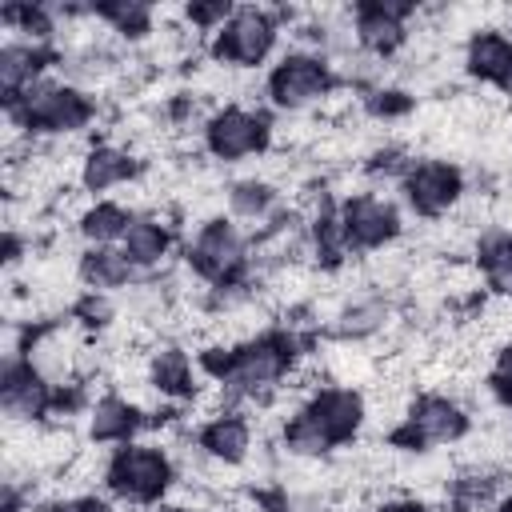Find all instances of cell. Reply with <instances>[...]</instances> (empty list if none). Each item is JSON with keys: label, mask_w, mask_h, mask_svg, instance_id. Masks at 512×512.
I'll return each mask as SVG.
<instances>
[{"label": "cell", "mask_w": 512, "mask_h": 512, "mask_svg": "<svg viewBox=\"0 0 512 512\" xmlns=\"http://www.w3.org/2000/svg\"><path fill=\"white\" fill-rule=\"evenodd\" d=\"M92 112L96 108H92V100H88L84 88L64 84V80H48V76H40L24 92L8 96V120L20 124L24 132L72 136V132L88 128Z\"/></svg>", "instance_id": "1"}, {"label": "cell", "mask_w": 512, "mask_h": 512, "mask_svg": "<svg viewBox=\"0 0 512 512\" xmlns=\"http://www.w3.org/2000/svg\"><path fill=\"white\" fill-rule=\"evenodd\" d=\"M108 488L120 500H156L168 492L172 484V460L156 448V444H124L108 456V472H104Z\"/></svg>", "instance_id": "2"}, {"label": "cell", "mask_w": 512, "mask_h": 512, "mask_svg": "<svg viewBox=\"0 0 512 512\" xmlns=\"http://www.w3.org/2000/svg\"><path fill=\"white\" fill-rule=\"evenodd\" d=\"M292 368V344L288 340H272V336H256L240 348L228 352V364L220 372V384L236 396L244 392H264L276 380H284V372Z\"/></svg>", "instance_id": "3"}, {"label": "cell", "mask_w": 512, "mask_h": 512, "mask_svg": "<svg viewBox=\"0 0 512 512\" xmlns=\"http://www.w3.org/2000/svg\"><path fill=\"white\" fill-rule=\"evenodd\" d=\"M332 92V68L320 52H288L268 72V96L284 112H304Z\"/></svg>", "instance_id": "4"}, {"label": "cell", "mask_w": 512, "mask_h": 512, "mask_svg": "<svg viewBox=\"0 0 512 512\" xmlns=\"http://www.w3.org/2000/svg\"><path fill=\"white\" fill-rule=\"evenodd\" d=\"M276 44V20L264 8H236L228 24L216 32L212 52L228 68H256Z\"/></svg>", "instance_id": "5"}, {"label": "cell", "mask_w": 512, "mask_h": 512, "mask_svg": "<svg viewBox=\"0 0 512 512\" xmlns=\"http://www.w3.org/2000/svg\"><path fill=\"white\" fill-rule=\"evenodd\" d=\"M464 432H468V412L456 400H448V396H420L392 436L400 444H408V448H436V444L464 440Z\"/></svg>", "instance_id": "6"}, {"label": "cell", "mask_w": 512, "mask_h": 512, "mask_svg": "<svg viewBox=\"0 0 512 512\" xmlns=\"http://www.w3.org/2000/svg\"><path fill=\"white\" fill-rule=\"evenodd\" d=\"M268 140H272V124L260 112H248V108H236V104L212 112L208 124H204V144L224 164L244 160V156H256Z\"/></svg>", "instance_id": "7"}, {"label": "cell", "mask_w": 512, "mask_h": 512, "mask_svg": "<svg viewBox=\"0 0 512 512\" xmlns=\"http://www.w3.org/2000/svg\"><path fill=\"white\" fill-rule=\"evenodd\" d=\"M188 264L200 280H212V284L236 276L244 264V232L236 228V220L200 224V232L188 244Z\"/></svg>", "instance_id": "8"}, {"label": "cell", "mask_w": 512, "mask_h": 512, "mask_svg": "<svg viewBox=\"0 0 512 512\" xmlns=\"http://www.w3.org/2000/svg\"><path fill=\"white\" fill-rule=\"evenodd\" d=\"M464 180L460 168L448 160H420L404 168V200L420 212V216H444L460 204Z\"/></svg>", "instance_id": "9"}, {"label": "cell", "mask_w": 512, "mask_h": 512, "mask_svg": "<svg viewBox=\"0 0 512 512\" xmlns=\"http://www.w3.org/2000/svg\"><path fill=\"white\" fill-rule=\"evenodd\" d=\"M48 384L56 380H68L84 360H88V340H84V328L76 320L68 324H52L44 328L36 340H28V356H24Z\"/></svg>", "instance_id": "10"}, {"label": "cell", "mask_w": 512, "mask_h": 512, "mask_svg": "<svg viewBox=\"0 0 512 512\" xmlns=\"http://www.w3.org/2000/svg\"><path fill=\"white\" fill-rule=\"evenodd\" d=\"M340 228H344L348 248H380V244L396 240L400 212L392 200H384L376 192H360L340 208Z\"/></svg>", "instance_id": "11"}, {"label": "cell", "mask_w": 512, "mask_h": 512, "mask_svg": "<svg viewBox=\"0 0 512 512\" xmlns=\"http://www.w3.org/2000/svg\"><path fill=\"white\" fill-rule=\"evenodd\" d=\"M408 16H416L412 4H360L352 12V32L356 44L368 56H392L408 40Z\"/></svg>", "instance_id": "12"}, {"label": "cell", "mask_w": 512, "mask_h": 512, "mask_svg": "<svg viewBox=\"0 0 512 512\" xmlns=\"http://www.w3.org/2000/svg\"><path fill=\"white\" fill-rule=\"evenodd\" d=\"M48 408H52V384L28 360H8V368H4V412H8V420L32 424Z\"/></svg>", "instance_id": "13"}, {"label": "cell", "mask_w": 512, "mask_h": 512, "mask_svg": "<svg viewBox=\"0 0 512 512\" xmlns=\"http://www.w3.org/2000/svg\"><path fill=\"white\" fill-rule=\"evenodd\" d=\"M308 416L324 428V436L332 440V444H344V440H352L360 428H364V396L360 392H352V388H324V392H316L308 404Z\"/></svg>", "instance_id": "14"}, {"label": "cell", "mask_w": 512, "mask_h": 512, "mask_svg": "<svg viewBox=\"0 0 512 512\" xmlns=\"http://www.w3.org/2000/svg\"><path fill=\"white\" fill-rule=\"evenodd\" d=\"M464 68L476 80H488L500 88L512 76V36H504L500 28H476L464 44Z\"/></svg>", "instance_id": "15"}, {"label": "cell", "mask_w": 512, "mask_h": 512, "mask_svg": "<svg viewBox=\"0 0 512 512\" xmlns=\"http://www.w3.org/2000/svg\"><path fill=\"white\" fill-rule=\"evenodd\" d=\"M200 448L216 464H244L252 452V424L232 412H220L200 428Z\"/></svg>", "instance_id": "16"}, {"label": "cell", "mask_w": 512, "mask_h": 512, "mask_svg": "<svg viewBox=\"0 0 512 512\" xmlns=\"http://www.w3.org/2000/svg\"><path fill=\"white\" fill-rule=\"evenodd\" d=\"M136 172L128 148H116V144H100L92 148L84 160H80V184L84 192H108V188H120L128 184Z\"/></svg>", "instance_id": "17"}, {"label": "cell", "mask_w": 512, "mask_h": 512, "mask_svg": "<svg viewBox=\"0 0 512 512\" xmlns=\"http://www.w3.org/2000/svg\"><path fill=\"white\" fill-rule=\"evenodd\" d=\"M44 60L48 56H44L40 44H32V40H8L0 48V84H4V92L16 96L28 84H36L44 76Z\"/></svg>", "instance_id": "18"}, {"label": "cell", "mask_w": 512, "mask_h": 512, "mask_svg": "<svg viewBox=\"0 0 512 512\" xmlns=\"http://www.w3.org/2000/svg\"><path fill=\"white\" fill-rule=\"evenodd\" d=\"M136 276V268H132V260L120 252V248H88L84 256H80V280L92 288V292H116V288H124L128 280Z\"/></svg>", "instance_id": "19"}, {"label": "cell", "mask_w": 512, "mask_h": 512, "mask_svg": "<svg viewBox=\"0 0 512 512\" xmlns=\"http://www.w3.org/2000/svg\"><path fill=\"white\" fill-rule=\"evenodd\" d=\"M76 224H80V236L88 240V248H108V244H120L124 240L132 216L124 212V204L100 200V204H88Z\"/></svg>", "instance_id": "20"}, {"label": "cell", "mask_w": 512, "mask_h": 512, "mask_svg": "<svg viewBox=\"0 0 512 512\" xmlns=\"http://www.w3.org/2000/svg\"><path fill=\"white\" fill-rule=\"evenodd\" d=\"M120 252L132 260V268H152L164 260L168 252V228L156 224L152 216H132L124 240H120Z\"/></svg>", "instance_id": "21"}, {"label": "cell", "mask_w": 512, "mask_h": 512, "mask_svg": "<svg viewBox=\"0 0 512 512\" xmlns=\"http://www.w3.org/2000/svg\"><path fill=\"white\" fill-rule=\"evenodd\" d=\"M136 428V408L132 400H120V396H104L92 404L88 412V436L96 444H112V440H128Z\"/></svg>", "instance_id": "22"}, {"label": "cell", "mask_w": 512, "mask_h": 512, "mask_svg": "<svg viewBox=\"0 0 512 512\" xmlns=\"http://www.w3.org/2000/svg\"><path fill=\"white\" fill-rule=\"evenodd\" d=\"M148 376H152V392H160V396H180V392L196 388L192 384V360L180 348H160L148 360Z\"/></svg>", "instance_id": "23"}, {"label": "cell", "mask_w": 512, "mask_h": 512, "mask_svg": "<svg viewBox=\"0 0 512 512\" xmlns=\"http://www.w3.org/2000/svg\"><path fill=\"white\" fill-rule=\"evenodd\" d=\"M480 272L500 296H512V232H492L480 240Z\"/></svg>", "instance_id": "24"}, {"label": "cell", "mask_w": 512, "mask_h": 512, "mask_svg": "<svg viewBox=\"0 0 512 512\" xmlns=\"http://www.w3.org/2000/svg\"><path fill=\"white\" fill-rule=\"evenodd\" d=\"M272 204H276V188L268 180H256V176L232 184V192H228V208L236 220H264L272 212Z\"/></svg>", "instance_id": "25"}, {"label": "cell", "mask_w": 512, "mask_h": 512, "mask_svg": "<svg viewBox=\"0 0 512 512\" xmlns=\"http://www.w3.org/2000/svg\"><path fill=\"white\" fill-rule=\"evenodd\" d=\"M92 12L112 32H124V36H148L152 32V20H156V12L148 4H124V0L120 4H96Z\"/></svg>", "instance_id": "26"}, {"label": "cell", "mask_w": 512, "mask_h": 512, "mask_svg": "<svg viewBox=\"0 0 512 512\" xmlns=\"http://www.w3.org/2000/svg\"><path fill=\"white\" fill-rule=\"evenodd\" d=\"M492 392L496 396H512V344H504L492 360Z\"/></svg>", "instance_id": "27"}, {"label": "cell", "mask_w": 512, "mask_h": 512, "mask_svg": "<svg viewBox=\"0 0 512 512\" xmlns=\"http://www.w3.org/2000/svg\"><path fill=\"white\" fill-rule=\"evenodd\" d=\"M44 512H112V508L104 500H96V496H64V500L48 504Z\"/></svg>", "instance_id": "28"}, {"label": "cell", "mask_w": 512, "mask_h": 512, "mask_svg": "<svg viewBox=\"0 0 512 512\" xmlns=\"http://www.w3.org/2000/svg\"><path fill=\"white\" fill-rule=\"evenodd\" d=\"M380 512H420L416 504H388V508H380Z\"/></svg>", "instance_id": "29"}, {"label": "cell", "mask_w": 512, "mask_h": 512, "mask_svg": "<svg viewBox=\"0 0 512 512\" xmlns=\"http://www.w3.org/2000/svg\"><path fill=\"white\" fill-rule=\"evenodd\" d=\"M156 512H192V508H184V504H160Z\"/></svg>", "instance_id": "30"}, {"label": "cell", "mask_w": 512, "mask_h": 512, "mask_svg": "<svg viewBox=\"0 0 512 512\" xmlns=\"http://www.w3.org/2000/svg\"><path fill=\"white\" fill-rule=\"evenodd\" d=\"M496 512H512V496H504V500L496 504Z\"/></svg>", "instance_id": "31"}]
</instances>
